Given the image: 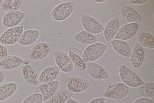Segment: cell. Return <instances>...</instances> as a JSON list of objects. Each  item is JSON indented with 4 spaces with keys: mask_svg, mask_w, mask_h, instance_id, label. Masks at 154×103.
I'll return each mask as SVG.
<instances>
[{
    "mask_svg": "<svg viewBox=\"0 0 154 103\" xmlns=\"http://www.w3.org/2000/svg\"><path fill=\"white\" fill-rule=\"evenodd\" d=\"M129 91V86L124 83L119 82L109 86L104 95L105 97L109 98L121 99L125 97Z\"/></svg>",
    "mask_w": 154,
    "mask_h": 103,
    "instance_id": "7",
    "label": "cell"
},
{
    "mask_svg": "<svg viewBox=\"0 0 154 103\" xmlns=\"http://www.w3.org/2000/svg\"><path fill=\"white\" fill-rule=\"evenodd\" d=\"M152 100L146 98H141L135 100L133 103H153Z\"/></svg>",
    "mask_w": 154,
    "mask_h": 103,
    "instance_id": "31",
    "label": "cell"
},
{
    "mask_svg": "<svg viewBox=\"0 0 154 103\" xmlns=\"http://www.w3.org/2000/svg\"><path fill=\"white\" fill-rule=\"evenodd\" d=\"M67 90L75 93L82 92L90 86L89 82L77 76H72L67 77L62 82Z\"/></svg>",
    "mask_w": 154,
    "mask_h": 103,
    "instance_id": "3",
    "label": "cell"
},
{
    "mask_svg": "<svg viewBox=\"0 0 154 103\" xmlns=\"http://www.w3.org/2000/svg\"><path fill=\"white\" fill-rule=\"evenodd\" d=\"M86 69L89 75L95 79L103 80L109 77L105 68L97 63L91 62H88L86 63Z\"/></svg>",
    "mask_w": 154,
    "mask_h": 103,
    "instance_id": "11",
    "label": "cell"
},
{
    "mask_svg": "<svg viewBox=\"0 0 154 103\" xmlns=\"http://www.w3.org/2000/svg\"><path fill=\"white\" fill-rule=\"evenodd\" d=\"M82 53L80 50L74 47H70L68 50L69 56L73 65L79 70L84 72L86 69V63L82 59Z\"/></svg>",
    "mask_w": 154,
    "mask_h": 103,
    "instance_id": "14",
    "label": "cell"
},
{
    "mask_svg": "<svg viewBox=\"0 0 154 103\" xmlns=\"http://www.w3.org/2000/svg\"><path fill=\"white\" fill-rule=\"evenodd\" d=\"M75 4L69 1L61 3L54 9L51 13V17L54 20L62 21L69 17L75 8Z\"/></svg>",
    "mask_w": 154,
    "mask_h": 103,
    "instance_id": "2",
    "label": "cell"
},
{
    "mask_svg": "<svg viewBox=\"0 0 154 103\" xmlns=\"http://www.w3.org/2000/svg\"><path fill=\"white\" fill-rule=\"evenodd\" d=\"M147 1V0H130L129 3L133 5H140L143 4Z\"/></svg>",
    "mask_w": 154,
    "mask_h": 103,
    "instance_id": "33",
    "label": "cell"
},
{
    "mask_svg": "<svg viewBox=\"0 0 154 103\" xmlns=\"http://www.w3.org/2000/svg\"><path fill=\"white\" fill-rule=\"evenodd\" d=\"M131 62L133 67L135 69L139 68L143 60L144 52L142 46L137 43L131 56Z\"/></svg>",
    "mask_w": 154,
    "mask_h": 103,
    "instance_id": "19",
    "label": "cell"
},
{
    "mask_svg": "<svg viewBox=\"0 0 154 103\" xmlns=\"http://www.w3.org/2000/svg\"><path fill=\"white\" fill-rule=\"evenodd\" d=\"M80 20L84 29L90 33L94 34H98L104 29V27L98 21L88 15L82 14Z\"/></svg>",
    "mask_w": 154,
    "mask_h": 103,
    "instance_id": "9",
    "label": "cell"
},
{
    "mask_svg": "<svg viewBox=\"0 0 154 103\" xmlns=\"http://www.w3.org/2000/svg\"><path fill=\"white\" fill-rule=\"evenodd\" d=\"M26 16L25 13L18 10L8 12L3 18L2 24L6 27H12L16 26Z\"/></svg>",
    "mask_w": 154,
    "mask_h": 103,
    "instance_id": "10",
    "label": "cell"
},
{
    "mask_svg": "<svg viewBox=\"0 0 154 103\" xmlns=\"http://www.w3.org/2000/svg\"><path fill=\"white\" fill-rule=\"evenodd\" d=\"M17 84L15 82L6 83L0 86V101L6 100L10 97L17 91Z\"/></svg>",
    "mask_w": 154,
    "mask_h": 103,
    "instance_id": "21",
    "label": "cell"
},
{
    "mask_svg": "<svg viewBox=\"0 0 154 103\" xmlns=\"http://www.w3.org/2000/svg\"><path fill=\"white\" fill-rule=\"evenodd\" d=\"M73 92L67 89H62L56 92L49 99V103H65L72 96Z\"/></svg>",
    "mask_w": 154,
    "mask_h": 103,
    "instance_id": "24",
    "label": "cell"
},
{
    "mask_svg": "<svg viewBox=\"0 0 154 103\" xmlns=\"http://www.w3.org/2000/svg\"><path fill=\"white\" fill-rule=\"evenodd\" d=\"M106 98L104 97H100L93 99L88 103H105Z\"/></svg>",
    "mask_w": 154,
    "mask_h": 103,
    "instance_id": "32",
    "label": "cell"
},
{
    "mask_svg": "<svg viewBox=\"0 0 154 103\" xmlns=\"http://www.w3.org/2000/svg\"><path fill=\"white\" fill-rule=\"evenodd\" d=\"M23 1L21 0H6L2 2L0 9L3 11L9 12L17 10L23 5Z\"/></svg>",
    "mask_w": 154,
    "mask_h": 103,
    "instance_id": "28",
    "label": "cell"
},
{
    "mask_svg": "<svg viewBox=\"0 0 154 103\" xmlns=\"http://www.w3.org/2000/svg\"><path fill=\"white\" fill-rule=\"evenodd\" d=\"M2 0H0V8L1 6V5H2Z\"/></svg>",
    "mask_w": 154,
    "mask_h": 103,
    "instance_id": "38",
    "label": "cell"
},
{
    "mask_svg": "<svg viewBox=\"0 0 154 103\" xmlns=\"http://www.w3.org/2000/svg\"><path fill=\"white\" fill-rule=\"evenodd\" d=\"M119 72L122 82L129 87H138L143 84L140 77L125 65L122 64L120 66Z\"/></svg>",
    "mask_w": 154,
    "mask_h": 103,
    "instance_id": "1",
    "label": "cell"
},
{
    "mask_svg": "<svg viewBox=\"0 0 154 103\" xmlns=\"http://www.w3.org/2000/svg\"><path fill=\"white\" fill-rule=\"evenodd\" d=\"M60 67L54 66L48 67L41 72L38 78L40 84L50 82L55 80L58 76L60 71Z\"/></svg>",
    "mask_w": 154,
    "mask_h": 103,
    "instance_id": "12",
    "label": "cell"
},
{
    "mask_svg": "<svg viewBox=\"0 0 154 103\" xmlns=\"http://www.w3.org/2000/svg\"><path fill=\"white\" fill-rule=\"evenodd\" d=\"M40 34V31L36 29H30L23 32L17 43L24 46L33 44L37 40Z\"/></svg>",
    "mask_w": 154,
    "mask_h": 103,
    "instance_id": "16",
    "label": "cell"
},
{
    "mask_svg": "<svg viewBox=\"0 0 154 103\" xmlns=\"http://www.w3.org/2000/svg\"><path fill=\"white\" fill-rule=\"evenodd\" d=\"M121 14L126 21L133 23L139 22L141 19L139 14L132 8L122 5L120 9Z\"/></svg>",
    "mask_w": 154,
    "mask_h": 103,
    "instance_id": "20",
    "label": "cell"
},
{
    "mask_svg": "<svg viewBox=\"0 0 154 103\" xmlns=\"http://www.w3.org/2000/svg\"><path fill=\"white\" fill-rule=\"evenodd\" d=\"M107 1V0H95V1H96L97 2H102L106 1Z\"/></svg>",
    "mask_w": 154,
    "mask_h": 103,
    "instance_id": "37",
    "label": "cell"
},
{
    "mask_svg": "<svg viewBox=\"0 0 154 103\" xmlns=\"http://www.w3.org/2000/svg\"><path fill=\"white\" fill-rule=\"evenodd\" d=\"M23 30V25L16 26L7 29L0 36V43L7 45L14 44L17 42Z\"/></svg>",
    "mask_w": 154,
    "mask_h": 103,
    "instance_id": "5",
    "label": "cell"
},
{
    "mask_svg": "<svg viewBox=\"0 0 154 103\" xmlns=\"http://www.w3.org/2000/svg\"><path fill=\"white\" fill-rule=\"evenodd\" d=\"M66 103H80L78 101L72 98H69L67 101Z\"/></svg>",
    "mask_w": 154,
    "mask_h": 103,
    "instance_id": "35",
    "label": "cell"
},
{
    "mask_svg": "<svg viewBox=\"0 0 154 103\" xmlns=\"http://www.w3.org/2000/svg\"><path fill=\"white\" fill-rule=\"evenodd\" d=\"M107 47L106 45L100 43H96L88 46L84 50L82 59L85 63L91 62L100 58Z\"/></svg>",
    "mask_w": 154,
    "mask_h": 103,
    "instance_id": "4",
    "label": "cell"
},
{
    "mask_svg": "<svg viewBox=\"0 0 154 103\" xmlns=\"http://www.w3.org/2000/svg\"><path fill=\"white\" fill-rule=\"evenodd\" d=\"M43 97L42 94L36 93L26 98L22 103H43Z\"/></svg>",
    "mask_w": 154,
    "mask_h": 103,
    "instance_id": "29",
    "label": "cell"
},
{
    "mask_svg": "<svg viewBox=\"0 0 154 103\" xmlns=\"http://www.w3.org/2000/svg\"><path fill=\"white\" fill-rule=\"evenodd\" d=\"M23 60L21 57L10 55L0 61V67L3 69L11 70L14 69L21 65Z\"/></svg>",
    "mask_w": 154,
    "mask_h": 103,
    "instance_id": "17",
    "label": "cell"
},
{
    "mask_svg": "<svg viewBox=\"0 0 154 103\" xmlns=\"http://www.w3.org/2000/svg\"><path fill=\"white\" fill-rule=\"evenodd\" d=\"M8 48L0 43V58L4 59L8 56Z\"/></svg>",
    "mask_w": 154,
    "mask_h": 103,
    "instance_id": "30",
    "label": "cell"
},
{
    "mask_svg": "<svg viewBox=\"0 0 154 103\" xmlns=\"http://www.w3.org/2000/svg\"><path fill=\"white\" fill-rule=\"evenodd\" d=\"M30 63V60L28 58H26L23 60V63L25 64H29Z\"/></svg>",
    "mask_w": 154,
    "mask_h": 103,
    "instance_id": "36",
    "label": "cell"
},
{
    "mask_svg": "<svg viewBox=\"0 0 154 103\" xmlns=\"http://www.w3.org/2000/svg\"><path fill=\"white\" fill-rule=\"evenodd\" d=\"M56 63L63 72L70 73L74 69V65L69 55L64 52L56 50L53 53Z\"/></svg>",
    "mask_w": 154,
    "mask_h": 103,
    "instance_id": "8",
    "label": "cell"
},
{
    "mask_svg": "<svg viewBox=\"0 0 154 103\" xmlns=\"http://www.w3.org/2000/svg\"><path fill=\"white\" fill-rule=\"evenodd\" d=\"M114 50L120 55L127 57L131 56V52L130 47L125 41L115 39L111 41Z\"/></svg>",
    "mask_w": 154,
    "mask_h": 103,
    "instance_id": "22",
    "label": "cell"
},
{
    "mask_svg": "<svg viewBox=\"0 0 154 103\" xmlns=\"http://www.w3.org/2000/svg\"><path fill=\"white\" fill-rule=\"evenodd\" d=\"M21 71L23 79L28 83L34 86L38 84L37 73L32 66L29 64L22 63L21 65Z\"/></svg>",
    "mask_w": 154,
    "mask_h": 103,
    "instance_id": "15",
    "label": "cell"
},
{
    "mask_svg": "<svg viewBox=\"0 0 154 103\" xmlns=\"http://www.w3.org/2000/svg\"><path fill=\"white\" fill-rule=\"evenodd\" d=\"M53 47V44L51 43H39L34 46L31 50L28 55V58L31 61L43 59L49 54Z\"/></svg>",
    "mask_w": 154,
    "mask_h": 103,
    "instance_id": "6",
    "label": "cell"
},
{
    "mask_svg": "<svg viewBox=\"0 0 154 103\" xmlns=\"http://www.w3.org/2000/svg\"><path fill=\"white\" fill-rule=\"evenodd\" d=\"M138 28L137 23L128 24L123 26L118 31L115 37L118 40H126L133 37Z\"/></svg>",
    "mask_w": 154,
    "mask_h": 103,
    "instance_id": "13",
    "label": "cell"
},
{
    "mask_svg": "<svg viewBox=\"0 0 154 103\" xmlns=\"http://www.w3.org/2000/svg\"><path fill=\"white\" fill-rule=\"evenodd\" d=\"M74 38L78 42L84 44H91L97 43L95 35L86 31L78 33L74 35Z\"/></svg>",
    "mask_w": 154,
    "mask_h": 103,
    "instance_id": "25",
    "label": "cell"
},
{
    "mask_svg": "<svg viewBox=\"0 0 154 103\" xmlns=\"http://www.w3.org/2000/svg\"><path fill=\"white\" fill-rule=\"evenodd\" d=\"M6 75L5 72L0 70V84L4 81Z\"/></svg>",
    "mask_w": 154,
    "mask_h": 103,
    "instance_id": "34",
    "label": "cell"
},
{
    "mask_svg": "<svg viewBox=\"0 0 154 103\" xmlns=\"http://www.w3.org/2000/svg\"><path fill=\"white\" fill-rule=\"evenodd\" d=\"M60 83L58 80L53 82L41 84L39 86L43 96V101H46L49 99L57 91Z\"/></svg>",
    "mask_w": 154,
    "mask_h": 103,
    "instance_id": "18",
    "label": "cell"
},
{
    "mask_svg": "<svg viewBox=\"0 0 154 103\" xmlns=\"http://www.w3.org/2000/svg\"><path fill=\"white\" fill-rule=\"evenodd\" d=\"M138 42L143 46L149 48H154V36L145 32H140L137 34Z\"/></svg>",
    "mask_w": 154,
    "mask_h": 103,
    "instance_id": "27",
    "label": "cell"
},
{
    "mask_svg": "<svg viewBox=\"0 0 154 103\" xmlns=\"http://www.w3.org/2000/svg\"><path fill=\"white\" fill-rule=\"evenodd\" d=\"M119 22L117 18L110 21L107 24L104 30V35L107 41H109L116 35L119 28Z\"/></svg>",
    "mask_w": 154,
    "mask_h": 103,
    "instance_id": "23",
    "label": "cell"
},
{
    "mask_svg": "<svg viewBox=\"0 0 154 103\" xmlns=\"http://www.w3.org/2000/svg\"><path fill=\"white\" fill-rule=\"evenodd\" d=\"M136 92L140 95L148 98L154 96V83L153 82H146L138 87Z\"/></svg>",
    "mask_w": 154,
    "mask_h": 103,
    "instance_id": "26",
    "label": "cell"
}]
</instances>
